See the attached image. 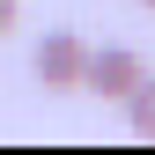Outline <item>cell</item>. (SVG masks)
Masks as SVG:
<instances>
[{
    "label": "cell",
    "instance_id": "cell-1",
    "mask_svg": "<svg viewBox=\"0 0 155 155\" xmlns=\"http://www.w3.org/2000/svg\"><path fill=\"white\" fill-rule=\"evenodd\" d=\"M81 59H89V37L45 30V37H37V52H30V74H37L45 89H81Z\"/></svg>",
    "mask_w": 155,
    "mask_h": 155
},
{
    "label": "cell",
    "instance_id": "cell-2",
    "mask_svg": "<svg viewBox=\"0 0 155 155\" xmlns=\"http://www.w3.org/2000/svg\"><path fill=\"white\" fill-rule=\"evenodd\" d=\"M140 74H148V67H140V52L104 45V52H89V59H81V89H89V96H104V104H118Z\"/></svg>",
    "mask_w": 155,
    "mask_h": 155
},
{
    "label": "cell",
    "instance_id": "cell-3",
    "mask_svg": "<svg viewBox=\"0 0 155 155\" xmlns=\"http://www.w3.org/2000/svg\"><path fill=\"white\" fill-rule=\"evenodd\" d=\"M118 104H126V126L140 133V140H155V74H140V81H133Z\"/></svg>",
    "mask_w": 155,
    "mask_h": 155
},
{
    "label": "cell",
    "instance_id": "cell-4",
    "mask_svg": "<svg viewBox=\"0 0 155 155\" xmlns=\"http://www.w3.org/2000/svg\"><path fill=\"white\" fill-rule=\"evenodd\" d=\"M15 22H22V0H0V37H15Z\"/></svg>",
    "mask_w": 155,
    "mask_h": 155
},
{
    "label": "cell",
    "instance_id": "cell-5",
    "mask_svg": "<svg viewBox=\"0 0 155 155\" xmlns=\"http://www.w3.org/2000/svg\"><path fill=\"white\" fill-rule=\"evenodd\" d=\"M140 8H155V0H140Z\"/></svg>",
    "mask_w": 155,
    "mask_h": 155
}]
</instances>
